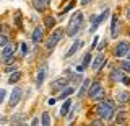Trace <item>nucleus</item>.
Instances as JSON below:
<instances>
[{
    "instance_id": "obj_1",
    "label": "nucleus",
    "mask_w": 130,
    "mask_h": 126,
    "mask_svg": "<svg viewBox=\"0 0 130 126\" xmlns=\"http://www.w3.org/2000/svg\"><path fill=\"white\" fill-rule=\"evenodd\" d=\"M96 111H98V115L103 118L104 121H109V120L114 116V111H116L114 101H111V100H104V101H101V103H98Z\"/></svg>"
},
{
    "instance_id": "obj_2",
    "label": "nucleus",
    "mask_w": 130,
    "mask_h": 126,
    "mask_svg": "<svg viewBox=\"0 0 130 126\" xmlns=\"http://www.w3.org/2000/svg\"><path fill=\"white\" fill-rule=\"evenodd\" d=\"M81 25H83V13H81V12H76V13L70 18V21H68L67 35L68 36H75L78 33V30L81 28Z\"/></svg>"
},
{
    "instance_id": "obj_3",
    "label": "nucleus",
    "mask_w": 130,
    "mask_h": 126,
    "mask_svg": "<svg viewBox=\"0 0 130 126\" xmlns=\"http://www.w3.org/2000/svg\"><path fill=\"white\" fill-rule=\"evenodd\" d=\"M62 36H63V30H62V28H57L54 33H52V35L47 38V41H46V48H47V49H54L55 44L60 41V38H62Z\"/></svg>"
},
{
    "instance_id": "obj_4",
    "label": "nucleus",
    "mask_w": 130,
    "mask_h": 126,
    "mask_svg": "<svg viewBox=\"0 0 130 126\" xmlns=\"http://www.w3.org/2000/svg\"><path fill=\"white\" fill-rule=\"evenodd\" d=\"M109 13H111V12H109V8H106V10L103 12V13L99 15V17H94V20H93V25H91V28H89V33H94V31H96V28L99 26L101 23H103L104 20L109 17Z\"/></svg>"
},
{
    "instance_id": "obj_5",
    "label": "nucleus",
    "mask_w": 130,
    "mask_h": 126,
    "mask_svg": "<svg viewBox=\"0 0 130 126\" xmlns=\"http://www.w3.org/2000/svg\"><path fill=\"white\" fill-rule=\"evenodd\" d=\"M21 95H23V90L21 88H13V92H11V95H10V100H8V107L10 108H13V107H16L18 105V101H20V98H21Z\"/></svg>"
},
{
    "instance_id": "obj_6",
    "label": "nucleus",
    "mask_w": 130,
    "mask_h": 126,
    "mask_svg": "<svg viewBox=\"0 0 130 126\" xmlns=\"http://www.w3.org/2000/svg\"><path fill=\"white\" fill-rule=\"evenodd\" d=\"M68 77H60V79H57V80H54L52 82V90H62V88H65L68 85Z\"/></svg>"
},
{
    "instance_id": "obj_7",
    "label": "nucleus",
    "mask_w": 130,
    "mask_h": 126,
    "mask_svg": "<svg viewBox=\"0 0 130 126\" xmlns=\"http://www.w3.org/2000/svg\"><path fill=\"white\" fill-rule=\"evenodd\" d=\"M128 49H130V44L125 43V41H122V43L117 44V48H116V56H117V58H124V56L128 52Z\"/></svg>"
},
{
    "instance_id": "obj_8",
    "label": "nucleus",
    "mask_w": 130,
    "mask_h": 126,
    "mask_svg": "<svg viewBox=\"0 0 130 126\" xmlns=\"http://www.w3.org/2000/svg\"><path fill=\"white\" fill-rule=\"evenodd\" d=\"M106 64V56L103 54V52H101V54H98L96 58H94V61H93V71H99L101 67H103Z\"/></svg>"
},
{
    "instance_id": "obj_9",
    "label": "nucleus",
    "mask_w": 130,
    "mask_h": 126,
    "mask_svg": "<svg viewBox=\"0 0 130 126\" xmlns=\"http://www.w3.org/2000/svg\"><path fill=\"white\" fill-rule=\"evenodd\" d=\"M46 75H47V64H44V66H41L39 74H38V79H36V84H38V87H41V85L44 84V79H46Z\"/></svg>"
},
{
    "instance_id": "obj_10",
    "label": "nucleus",
    "mask_w": 130,
    "mask_h": 126,
    "mask_svg": "<svg viewBox=\"0 0 130 126\" xmlns=\"http://www.w3.org/2000/svg\"><path fill=\"white\" fill-rule=\"evenodd\" d=\"M101 90H103V85H101L99 82L93 84L91 87L88 88V97H89V98H94V97H96V95H98V93H99Z\"/></svg>"
},
{
    "instance_id": "obj_11",
    "label": "nucleus",
    "mask_w": 130,
    "mask_h": 126,
    "mask_svg": "<svg viewBox=\"0 0 130 126\" xmlns=\"http://www.w3.org/2000/svg\"><path fill=\"white\" fill-rule=\"evenodd\" d=\"M15 49H16L15 44H13V43H8L7 46H3V49H2V58H3V59H7L8 56L15 54Z\"/></svg>"
},
{
    "instance_id": "obj_12",
    "label": "nucleus",
    "mask_w": 130,
    "mask_h": 126,
    "mask_svg": "<svg viewBox=\"0 0 130 126\" xmlns=\"http://www.w3.org/2000/svg\"><path fill=\"white\" fill-rule=\"evenodd\" d=\"M81 44H83V43H81L80 39H78V41H75V43L72 44V48H70V49L65 52V58H72V56H73V54H75V52H76V51H78L80 48H81Z\"/></svg>"
},
{
    "instance_id": "obj_13",
    "label": "nucleus",
    "mask_w": 130,
    "mask_h": 126,
    "mask_svg": "<svg viewBox=\"0 0 130 126\" xmlns=\"http://www.w3.org/2000/svg\"><path fill=\"white\" fill-rule=\"evenodd\" d=\"M42 36H44V28L42 26H38L34 30V33H32V41H34V43H39L41 39H42Z\"/></svg>"
},
{
    "instance_id": "obj_14",
    "label": "nucleus",
    "mask_w": 130,
    "mask_h": 126,
    "mask_svg": "<svg viewBox=\"0 0 130 126\" xmlns=\"http://www.w3.org/2000/svg\"><path fill=\"white\" fill-rule=\"evenodd\" d=\"M47 0H32V5H34V8L36 10H39V12H44L47 8Z\"/></svg>"
},
{
    "instance_id": "obj_15",
    "label": "nucleus",
    "mask_w": 130,
    "mask_h": 126,
    "mask_svg": "<svg viewBox=\"0 0 130 126\" xmlns=\"http://www.w3.org/2000/svg\"><path fill=\"white\" fill-rule=\"evenodd\" d=\"M122 79H124V75H122V72L120 71H112L111 72V80L112 82H122Z\"/></svg>"
},
{
    "instance_id": "obj_16",
    "label": "nucleus",
    "mask_w": 130,
    "mask_h": 126,
    "mask_svg": "<svg viewBox=\"0 0 130 126\" xmlns=\"http://www.w3.org/2000/svg\"><path fill=\"white\" fill-rule=\"evenodd\" d=\"M117 15H112V21H111V36L116 38L117 36Z\"/></svg>"
},
{
    "instance_id": "obj_17",
    "label": "nucleus",
    "mask_w": 130,
    "mask_h": 126,
    "mask_svg": "<svg viewBox=\"0 0 130 126\" xmlns=\"http://www.w3.org/2000/svg\"><path fill=\"white\" fill-rule=\"evenodd\" d=\"M127 111H120V113H117V118H116V123L117 124H124L125 121H127Z\"/></svg>"
},
{
    "instance_id": "obj_18",
    "label": "nucleus",
    "mask_w": 130,
    "mask_h": 126,
    "mask_svg": "<svg viewBox=\"0 0 130 126\" xmlns=\"http://www.w3.org/2000/svg\"><path fill=\"white\" fill-rule=\"evenodd\" d=\"M73 92H75V88H73V87H65L63 90H62V93H60V97H59V98H62V100H65V98H67L68 95H72Z\"/></svg>"
},
{
    "instance_id": "obj_19",
    "label": "nucleus",
    "mask_w": 130,
    "mask_h": 126,
    "mask_svg": "<svg viewBox=\"0 0 130 126\" xmlns=\"http://www.w3.org/2000/svg\"><path fill=\"white\" fill-rule=\"evenodd\" d=\"M117 100H119L120 103H127V101L130 100V93L128 92H120L119 95H117Z\"/></svg>"
},
{
    "instance_id": "obj_20",
    "label": "nucleus",
    "mask_w": 130,
    "mask_h": 126,
    "mask_svg": "<svg viewBox=\"0 0 130 126\" xmlns=\"http://www.w3.org/2000/svg\"><path fill=\"white\" fill-rule=\"evenodd\" d=\"M70 108H72V101H70V100H67V101L63 103V107L60 108V115H62V116H65V115L68 113V110H70Z\"/></svg>"
},
{
    "instance_id": "obj_21",
    "label": "nucleus",
    "mask_w": 130,
    "mask_h": 126,
    "mask_svg": "<svg viewBox=\"0 0 130 126\" xmlns=\"http://www.w3.org/2000/svg\"><path fill=\"white\" fill-rule=\"evenodd\" d=\"M20 79H21V72L16 71V72H13V74L10 75V80H8V84H15V82H18Z\"/></svg>"
},
{
    "instance_id": "obj_22",
    "label": "nucleus",
    "mask_w": 130,
    "mask_h": 126,
    "mask_svg": "<svg viewBox=\"0 0 130 126\" xmlns=\"http://www.w3.org/2000/svg\"><path fill=\"white\" fill-rule=\"evenodd\" d=\"M88 88H89V80H83V84H81V88H80V92H78V97H83L85 92H86Z\"/></svg>"
},
{
    "instance_id": "obj_23",
    "label": "nucleus",
    "mask_w": 130,
    "mask_h": 126,
    "mask_svg": "<svg viewBox=\"0 0 130 126\" xmlns=\"http://www.w3.org/2000/svg\"><path fill=\"white\" fill-rule=\"evenodd\" d=\"M41 124H44V126H49V124H51V116H49V113H42Z\"/></svg>"
},
{
    "instance_id": "obj_24",
    "label": "nucleus",
    "mask_w": 130,
    "mask_h": 126,
    "mask_svg": "<svg viewBox=\"0 0 130 126\" xmlns=\"http://www.w3.org/2000/svg\"><path fill=\"white\" fill-rule=\"evenodd\" d=\"M54 25H55V18H54V17H47V18H46V26H47V28H52Z\"/></svg>"
},
{
    "instance_id": "obj_25",
    "label": "nucleus",
    "mask_w": 130,
    "mask_h": 126,
    "mask_svg": "<svg viewBox=\"0 0 130 126\" xmlns=\"http://www.w3.org/2000/svg\"><path fill=\"white\" fill-rule=\"evenodd\" d=\"M91 58H93L91 52H86V54H85V58H83V66H85V67L89 66V59H91Z\"/></svg>"
},
{
    "instance_id": "obj_26",
    "label": "nucleus",
    "mask_w": 130,
    "mask_h": 126,
    "mask_svg": "<svg viewBox=\"0 0 130 126\" xmlns=\"http://www.w3.org/2000/svg\"><path fill=\"white\" fill-rule=\"evenodd\" d=\"M8 44V38H7V35L3 33V35H0V46H7Z\"/></svg>"
},
{
    "instance_id": "obj_27",
    "label": "nucleus",
    "mask_w": 130,
    "mask_h": 126,
    "mask_svg": "<svg viewBox=\"0 0 130 126\" xmlns=\"http://www.w3.org/2000/svg\"><path fill=\"white\" fill-rule=\"evenodd\" d=\"M28 51H29V46H28L26 43H23V44H21V54H23V56H26V54H28Z\"/></svg>"
},
{
    "instance_id": "obj_28",
    "label": "nucleus",
    "mask_w": 130,
    "mask_h": 126,
    "mask_svg": "<svg viewBox=\"0 0 130 126\" xmlns=\"http://www.w3.org/2000/svg\"><path fill=\"white\" fill-rule=\"evenodd\" d=\"M16 71H18V69H16L15 66L11 67V66H8V64H7V67H5V72H8V74H13V72H16Z\"/></svg>"
},
{
    "instance_id": "obj_29",
    "label": "nucleus",
    "mask_w": 130,
    "mask_h": 126,
    "mask_svg": "<svg viewBox=\"0 0 130 126\" xmlns=\"http://www.w3.org/2000/svg\"><path fill=\"white\" fill-rule=\"evenodd\" d=\"M122 69L130 72V59H128V61H125V62H122Z\"/></svg>"
},
{
    "instance_id": "obj_30",
    "label": "nucleus",
    "mask_w": 130,
    "mask_h": 126,
    "mask_svg": "<svg viewBox=\"0 0 130 126\" xmlns=\"http://www.w3.org/2000/svg\"><path fill=\"white\" fill-rule=\"evenodd\" d=\"M101 98H104V90H101V92L94 97V100H101Z\"/></svg>"
},
{
    "instance_id": "obj_31",
    "label": "nucleus",
    "mask_w": 130,
    "mask_h": 126,
    "mask_svg": "<svg viewBox=\"0 0 130 126\" xmlns=\"http://www.w3.org/2000/svg\"><path fill=\"white\" fill-rule=\"evenodd\" d=\"M16 25H18V28H21V17H20V15H16Z\"/></svg>"
},
{
    "instance_id": "obj_32",
    "label": "nucleus",
    "mask_w": 130,
    "mask_h": 126,
    "mask_svg": "<svg viewBox=\"0 0 130 126\" xmlns=\"http://www.w3.org/2000/svg\"><path fill=\"white\" fill-rule=\"evenodd\" d=\"M5 95H7V93H5V90H0V103H2V101L5 100Z\"/></svg>"
},
{
    "instance_id": "obj_33",
    "label": "nucleus",
    "mask_w": 130,
    "mask_h": 126,
    "mask_svg": "<svg viewBox=\"0 0 130 126\" xmlns=\"http://www.w3.org/2000/svg\"><path fill=\"white\" fill-rule=\"evenodd\" d=\"M91 124H94V126H99V124H104L101 120H94V121H91Z\"/></svg>"
},
{
    "instance_id": "obj_34",
    "label": "nucleus",
    "mask_w": 130,
    "mask_h": 126,
    "mask_svg": "<svg viewBox=\"0 0 130 126\" xmlns=\"http://www.w3.org/2000/svg\"><path fill=\"white\" fill-rule=\"evenodd\" d=\"M24 118V115H16V116H13V121H18V120H23Z\"/></svg>"
},
{
    "instance_id": "obj_35",
    "label": "nucleus",
    "mask_w": 130,
    "mask_h": 126,
    "mask_svg": "<svg viewBox=\"0 0 130 126\" xmlns=\"http://www.w3.org/2000/svg\"><path fill=\"white\" fill-rule=\"evenodd\" d=\"M122 82H124L125 85H130V79H128V77H124V79H122Z\"/></svg>"
},
{
    "instance_id": "obj_36",
    "label": "nucleus",
    "mask_w": 130,
    "mask_h": 126,
    "mask_svg": "<svg viewBox=\"0 0 130 126\" xmlns=\"http://www.w3.org/2000/svg\"><path fill=\"white\" fill-rule=\"evenodd\" d=\"M98 41H99V38H98V36H96V38H94V41H93V44H91V49H93V48H96Z\"/></svg>"
},
{
    "instance_id": "obj_37",
    "label": "nucleus",
    "mask_w": 130,
    "mask_h": 126,
    "mask_svg": "<svg viewBox=\"0 0 130 126\" xmlns=\"http://www.w3.org/2000/svg\"><path fill=\"white\" fill-rule=\"evenodd\" d=\"M104 46H106V41H103V43H101L99 46H98V49H99V51H103V48H104Z\"/></svg>"
},
{
    "instance_id": "obj_38",
    "label": "nucleus",
    "mask_w": 130,
    "mask_h": 126,
    "mask_svg": "<svg viewBox=\"0 0 130 126\" xmlns=\"http://www.w3.org/2000/svg\"><path fill=\"white\" fill-rule=\"evenodd\" d=\"M31 124H34V126H36V124H39V120H38V118H34V120H32V123H31Z\"/></svg>"
},
{
    "instance_id": "obj_39",
    "label": "nucleus",
    "mask_w": 130,
    "mask_h": 126,
    "mask_svg": "<svg viewBox=\"0 0 130 126\" xmlns=\"http://www.w3.org/2000/svg\"><path fill=\"white\" fill-rule=\"evenodd\" d=\"M47 103H49V105H54V103H55V98H51V100L47 101Z\"/></svg>"
},
{
    "instance_id": "obj_40",
    "label": "nucleus",
    "mask_w": 130,
    "mask_h": 126,
    "mask_svg": "<svg viewBox=\"0 0 130 126\" xmlns=\"http://www.w3.org/2000/svg\"><path fill=\"white\" fill-rule=\"evenodd\" d=\"M89 2H91V0H81V3H83V5H88Z\"/></svg>"
},
{
    "instance_id": "obj_41",
    "label": "nucleus",
    "mask_w": 130,
    "mask_h": 126,
    "mask_svg": "<svg viewBox=\"0 0 130 126\" xmlns=\"http://www.w3.org/2000/svg\"><path fill=\"white\" fill-rule=\"evenodd\" d=\"M125 56H127V58L130 59V49H128V52H127V54H125Z\"/></svg>"
},
{
    "instance_id": "obj_42",
    "label": "nucleus",
    "mask_w": 130,
    "mask_h": 126,
    "mask_svg": "<svg viewBox=\"0 0 130 126\" xmlns=\"http://www.w3.org/2000/svg\"><path fill=\"white\" fill-rule=\"evenodd\" d=\"M127 15H128V18H130V8H128V10H127Z\"/></svg>"
},
{
    "instance_id": "obj_43",
    "label": "nucleus",
    "mask_w": 130,
    "mask_h": 126,
    "mask_svg": "<svg viewBox=\"0 0 130 126\" xmlns=\"http://www.w3.org/2000/svg\"><path fill=\"white\" fill-rule=\"evenodd\" d=\"M128 35H130V31H128Z\"/></svg>"
},
{
    "instance_id": "obj_44",
    "label": "nucleus",
    "mask_w": 130,
    "mask_h": 126,
    "mask_svg": "<svg viewBox=\"0 0 130 126\" xmlns=\"http://www.w3.org/2000/svg\"><path fill=\"white\" fill-rule=\"evenodd\" d=\"M47 2H49V0H47Z\"/></svg>"
}]
</instances>
